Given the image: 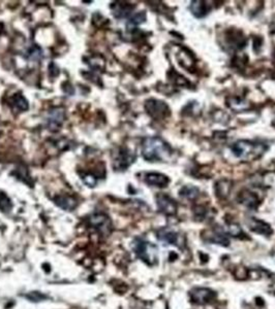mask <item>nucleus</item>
Wrapping results in <instances>:
<instances>
[{"label":"nucleus","instance_id":"obj_14","mask_svg":"<svg viewBox=\"0 0 275 309\" xmlns=\"http://www.w3.org/2000/svg\"><path fill=\"white\" fill-rule=\"evenodd\" d=\"M157 237H158L159 240L164 241L166 243L174 244V246L180 247L179 243H181V237L176 233V232H174V231H172L170 229H161V230H159Z\"/></svg>","mask_w":275,"mask_h":309},{"label":"nucleus","instance_id":"obj_9","mask_svg":"<svg viewBox=\"0 0 275 309\" xmlns=\"http://www.w3.org/2000/svg\"><path fill=\"white\" fill-rule=\"evenodd\" d=\"M144 182L148 186L158 187V188H166L169 185V183H170V179L165 174L157 173V172H150V173L145 174Z\"/></svg>","mask_w":275,"mask_h":309},{"label":"nucleus","instance_id":"obj_3","mask_svg":"<svg viewBox=\"0 0 275 309\" xmlns=\"http://www.w3.org/2000/svg\"><path fill=\"white\" fill-rule=\"evenodd\" d=\"M134 250L137 256L146 264L152 266L157 263L158 254L157 248L152 243L147 242L142 239H137L134 243Z\"/></svg>","mask_w":275,"mask_h":309},{"label":"nucleus","instance_id":"obj_16","mask_svg":"<svg viewBox=\"0 0 275 309\" xmlns=\"http://www.w3.org/2000/svg\"><path fill=\"white\" fill-rule=\"evenodd\" d=\"M191 10L193 15L197 18H204L210 10L209 5L205 1H200V0H195L191 4Z\"/></svg>","mask_w":275,"mask_h":309},{"label":"nucleus","instance_id":"obj_1","mask_svg":"<svg viewBox=\"0 0 275 309\" xmlns=\"http://www.w3.org/2000/svg\"><path fill=\"white\" fill-rule=\"evenodd\" d=\"M142 156L148 162H167L172 156V149L159 137H146L142 143Z\"/></svg>","mask_w":275,"mask_h":309},{"label":"nucleus","instance_id":"obj_23","mask_svg":"<svg viewBox=\"0 0 275 309\" xmlns=\"http://www.w3.org/2000/svg\"><path fill=\"white\" fill-rule=\"evenodd\" d=\"M26 297L31 300V301H34V302H39V301H43L45 299H47V296L39 293V292H32L30 293L29 295H27Z\"/></svg>","mask_w":275,"mask_h":309},{"label":"nucleus","instance_id":"obj_4","mask_svg":"<svg viewBox=\"0 0 275 309\" xmlns=\"http://www.w3.org/2000/svg\"><path fill=\"white\" fill-rule=\"evenodd\" d=\"M145 109L152 119L156 121L165 120L170 117L171 110L166 102L157 99H149L145 102Z\"/></svg>","mask_w":275,"mask_h":309},{"label":"nucleus","instance_id":"obj_20","mask_svg":"<svg viewBox=\"0 0 275 309\" xmlns=\"http://www.w3.org/2000/svg\"><path fill=\"white\" fill-rule=\"evenodd\" d=\"M81 178L83 179V182L86 186L88 187H95L97 185V182H98V177L96 175H94L93 173H90V172H84L81 174Z\"/></svg>","mask_w":275,"mask_h":309},{"label":"nucleus","instance_id":"obj_22","mask_svg":"<svg viewBox=\"0 0 275 309\" xmlns=\"http://www.w3.org/2000/svg\"><path fill=\"white\" fill-rule=\"evenodd\" d=\"M28 57L29 59L32 60H39L43 57V52L42 49H40L37 46H33L29 49L28 51Z\"/></svg>","mask_w":275,"mask_h":309},{"label":"nucleus","instance_id":"obj_8","mask_svg":"<svg viewBox=\"0 0 275 309\" xmlns=\"http://www.w3.org/2000/svg\"><path fill=\"white\" fill-rule=\"evenodd\" d=\"M66 119V114H65V110L57 107L54 108L52 110L49 111L48 114V129H50L51 131H57L58 129L61 127V125L64 124Z\"/></svg>","mask_w":275,"mask_h":309},{"label":"nucleus","instance_id":"obj_21","mask_svg":"<svg viewBox=\"0 0 275 309\" xmlns=\"http://www.w3.org/2000/svg\"><path fill=\"white\" fill-rule=\"evenodd\" d=\"M146 20V14L144 11H141V12H138V14H136L129 22L128 24V28H134L136 27V26L142 24L143 22H145Z\"/></svg>","mask_w":275,"mask_h":309},{"label":"nucleus","instance_id":"obj_24","mask_svg":"<svg viewBox=\"0 0 275 309\" xmlns=\"http://www.w3.org/2000/svg\"><path fill=\"white\" fill-rule=\"evenodd\" d=\"M2 29H3V26H2V24H1V23H0V34H1Z\"/></svg>","mask_w":275,"mask_h":309},{"label":"nucleus","instance_id":"obj_10","mask_svg":"<svg viewBox=\"0 0 275 309\" xmlns=\"http://www.w3.org/2000/svg\"><path fill=\"white\" fill-rule=\"evenodd\" d=\"M8 105L15 112H23L29 108V104L27 99L25 98L21 93L14 94L8 98Z\"/></svg>","mask_w":275,"mask_h":309},{"label":"nucleus","instance_id":"obj_2","mask_svg":"<svg viewBox=\"0 0 275 309\" xmlns=\"http://www.w3.org/2000/svg\"><path fill=\"white\" fill-rule=\"evenodd\" d=\"M265 151L266 147L264 145L253 143L249 140H239L232 146V152L235 156L247 161L260 157Z\"/></svg>","mask_w":275,"mask_h":309},{"label":"nucleus","instance_id":"obj_5","mask_svg":"<svg viewBox=\"0 0 275 309\" xmlns=\"http://www.w3.org/2000/svg\"><path fill=\"white\" fill-rule=\"evenodd\" d=\"M88 225L96 233L102 236H109L112 230H113L111 218L106 213L102 212L91 214L88 218Z\"/></svg>","mask_w":275,"mask_h":309},{"label":"nucleus","instance_id":"obj_17","mask_svg":"<svg viewBox=\"0 0 275 309\" xmlns=\"http://www.w3.org/2000/svg\"><path fill=\"white\" fill-rule=\"evenodd\" d=\"M249 228L260 234L269 235L272 233V230L268 224L259 221V220H256V218H252L251 223H249Z\"/></svg>","mask_w":275,"mask_h":309},{"label":"nucleus","instance_id":"obj_13","mask_svg":"<svg viewBox=\"0 0 275 309\" xmlns=\"http://www.w3.org/2000/svg\"><path fill=\"white\" fill-rule=\"evenodd\" d=\"M54 202L58 207L65 210H69V211L73 210L78 206V201L76 200V198H73L72 196H69L67 194L58 195L57 197H55Z\"/></svg>","mask_w":275,"mask_h":309},{"label":"nucleus","instance_id":"obj_15","mask_svg":"<svg viewBox=\"0 0 275 309\" xmlns=\"http://www.w3.org/2000/svg\"><path fill=\"white\" fill-rule=\"evenodd\" d=\"M239 201L240 203L244 204L249 208H257L259 205V198L255 193L251 191H242L239 194Z\"/></svg>","mask_w":275,"mask_h":309},{"label":"nucleus","instance_id":"obj_18","mask_svg":"<svg viewBox=\"0 0 275 309\" xmlns=\"http://www.w3.org/2000/svg\"><path fill=\"white\" fill-rule=\"evenodd\" d=\"M200 194V191L198 188L196 187H192V186H187V187H183L180 191V196L194 200L196 199Z\"/></svg>","mask_w":275,"mask_h":309},{"label":"nucleus","instance_id":"obj_7","mask_svg":"<svg viewBox=\"0 0 275 309\" xmlns=\"http://www.w3.org/2000/svg\"><path fill=\"white\" fill-rule=\"evenodd\" d=\"M156 203L158 209L167 215H173L177 212V204L171 197L165 194H158L156 196Z\"/></svg>","mask_w":275,"mask_h":309},{"label":"nucleus","instance_id":"obj_11","mask_svg":"<svg viewBox=\"0 0 275 309\" xmlns=\"http://www.w3.org/2000/svg\"><path fill=\"white\" fill-rule=\"evenodd\" d=\"M134 5H132L129 2H123V1H116L111 5L112 14L117 19H123L130 16L132 10L134 9Z\"/></svg>","mask_w":275,"mask_h":309},{"label":"nucleus","instance_id":"obj_19","mask_svg":"<svg viewBox=\"0 0 275 309\" xmlns=\"http://www.w3.org/2000/svg\"><path fill=\"white\" fill-rule=\"evenodd\" d=\"M12 208V203L7 195L3 192H0V211L8 213Z\"/></svg>","mask_w":275,"mask_h":309},{"label":"nucleus","instance_id":"obj_6","mask_svg":"<svg viewBox=\"0 0 275 309\" xmlns=\"http://www.w3.org/2000/svg\"><path fill=\"white\" fill-rule=\"evenodd\" d=\"M136 154L128 148H119L113 154V168L116 171H126L135 162Z\"/></svg>","mask_w":275,"mask_h":309},{"label":"nucleus","instance_id":"obj_12","mask_svg":"<svg viewBox=\"0 0 275 309\" xmlns=\"http://www.w3.org/2000/svg\"><path fill=\"white\" fill-rule=\"evenodd\" d=\"M215 294L209 289H195L192 292V299L195 303L206 304L214 299Z\"/></svg>","mask_w":275,"mask_h":309}]
</instances>
